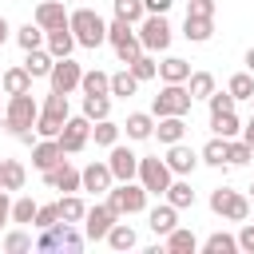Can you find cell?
Listing matches in <instances>:
<instances>
[{"label": "cell", "instance_id": "1", "mask_svg": "<svg viewBox=\"0 0 254 254\" xmlns=\"http://www.w3.org/2000/svg\"><path fill=\"white\" fill-rule=\"evenodd\" d=\"M36 119H40V103H36V95L32 91H24V95H8V103H4V131L8 135H28V131H36Z\"/></svg>", "mask_w": 254, "mask_h": 254}, {"label": "cell", "instance_id": "2", "mask_svg": "<svg viewBox=\"0 0 254 254\" xmlns=\"http://www.w3.org/2000/svg\"><path fill=\"white\" fill-rule=\"evenodd\" d=\"M67 24H71L79 48H99V44H107V20H103L95 8H75V12L67 16Z\"/></svg>", "mask_w": 254, "mask_h": 254}, {"label": "cell", "instance_id": "3", "mask_svg": "<svg viewBox=\"0 0 254 254\" xmlns=\"http://www.w3.org/2000/svg\"><path fill=\"white\" fill-rule=\"evenodd\" d=\"M147 187L139 183V179H127V183H115L111 190H107V206L119 214V218H127V214H143L147 210Z\"/></svg>", "mask_w": 254, "mask_h": 254}, {"label": "cell", "instance_id": "4", "mask_svg": "<svg viewBox=\"0 0 254 254\" xmlns=\"http://www.w3.org/2000/svg\"><path fill=\"white\" fill-rule=\"evenodd\" d=\"M135 32H139V40H143V52H167L171 48V40H175V28H171V20L163 16V12H147L139 24H135Z\"/></svg>", "mask_w": 254, "mask_h": 254}, {"label": "cell", "instance_id": "5", "mask_svg": "<svg viewBox=\"0 0 254 254\" xmlns=\"http://www.w3.org/2000/svg\"><path fill=\"white\" fill-rule=\"evenodd\" d=\"M210 210L226 222H246L250 218V194H242L234 187H214L210 190Z\"/></svg>", "mask_w": 254, "mask_h": 254}, {"label": "cell", "instance_id": "6", "mask_svg": "<svg viewBox=\"0 0 254 254\" xmlns=\"http://www.w3.org/2000/svg\"><path fill=\"white\" fill-rule=\"evenodd\" d=\"M83 242H87V234H83L75 222H64V218H60L56 226H48V230L36 234V250H64V246H67V250H79Z\"/></svg>", "mask_w": 254, "mask_h": 254}, {"label": "cell", "instance_id": "7", "mask_svg": "<svg viewBox=\"0 0 254 254\" xmlns=\"http://www.w3.org/2000/svg\"><path fill=\"white\" fill-rule=\"evenodd\" d=\"M190 103H194V99H190L187 83H163L159 95L151 99V115H155V119H163V115H187Z\"/></svg>", "mask_w": 254, "mask_h": 254}, {"label": "cell", "instance_id": "8", "mask_svg": "<svg viewBox=\"0 0 254 254\" xmlns=\"http://www.w3.org/2000/svg\"><path fill=\"white\" fill-rule=\"evenodd\" d=\"M135 179L147 187V194H163V190L171 187L175 171H171L167 159H159V155H139V175H135Z\"/></svg>", "mask_w": 254, "mask_h": 254}, {"label": "cell", "instance_id": "9", "mask_svg": "<svg viewBox=\"0 0 254 254\" xmlns=\"http://www.w3.org/2000/svg\"><path fill=\"white\" fill-rule=\"evenodd\" d=\"M91 143V119L79 111V115H67V123H64V131H60V147L67 151V155H79L83 147Z\"/></svg>", "mask_w": 254, "mask_h": 254}, {"label": "cell", "instance_id": "10", "mask_svg": "<svg viewBox=\"0 0 254 254\" xmlns=\"http://www.w3.org/2000/svg\"><path fill=\"white\" fill-rule=\"evenodd\" d=\"M119 222V214L107 206V202H95V206H87V214H83V234H87V242H103L107 238V230Z\"/></svg>", "mask_w": 254, "mask_h": 254}, {"label": "cell", "instance_id": "11", "mask_svg": "<svg viewBox=\"0 0 254 254\" xmlns=\"http://www.w3.org/2000/svg\"><path fill=\"white\" fill-rule=\"evenodd\" d=\"M79 79H83V67H79L71 56H64V60H56V64H52V75H48L52 91L71 95V91H79Z\"/></svg>", "mask_w": 254, "mask_h": 254}, {"label": "cell", "instance_id": "12", "mask_svg": "<svg viewBox=\"0 0 254 254\" xmlns=\"http://www.w3.org/2000/svg\"><path fill=\"white\" fill-rule=\"evenodd\" d=\"M107 167H111L115 183H127V179L139 175V155L127 143H115V147H107Z\"/></svg>", "mask_w": 254, "mask_h": 254}, {"label": "cell", "instance_id": "13", "mask_svg": "<svg viewBox=\"0 0 254 254\" xmlns=\"http://www.w3.org/2000/svg\"><path fill=\"white\" fill-rule=\"evenodd\" d=\"M44 187H52V190H64V194H71V190H83V171H75V167L64 159V163H56L52 171H44Z\"/></svg>", "mask_w": 254, "mask_h": 254}, {"label": "cell", "instance_id": "14", "mask_svg": "<svg viewBox=\"0 0 254 254\" xmlns=\"http://www.w3.org/2000/svg\"><path fill=\"white\" fill-rule=\"evenodd\" d=\"M64 147H60V139H36L32 143V167L44 175V171H52L56 163H64Z\"/></svg>", "mask_w": 254, "mask_h": 254}, {"label": "cell", "instance_id": "15", "mask_svg": "<svg viewBox=\"0 0 254 254\" xmlns=\"http://www.w3.org/2000/svg\"><path fill=\"white\" fill-rule=\"evenodd\" d=\"M67 4L64 0H44V4H36V12H32V20L44 28V32H52V28H64L67 24Z\"/></svg>", "mask_w": 254, "mask_h": 254}, {"label": "cell", "instance_id": "16", "mask_svg": "<svg viewBox=\"0 0 254 254\" xmlns=\"http://www.w3.org/2000/svg\"><path fill=\"white\" fill-rule=\"evenodd\" d=\"M111 187H115V175H111L107 159H103V163L91 159V163L83 167V190H91V194H107Z\"/></svg>", "mask_w": 254, "mask_h": 254}, {"label": "cell", "instance_id": "17", "mask_svg": "<svg viewBox=\"0 0 254 254\" xmlns=\"http://www.w3.org/2000/svg\"><path fill=\"white\" fill-rule=\"evenodd\" d=\"M163 159H167V167H171L175 175H190V171L202 163V159H198V151H194V147H187V143H171Z\"/></svg>", "mask_w": 254, "mask_h": 254}, {"label": "cell", "instance_id": "18", "mask_svg": "<svg viewBox=\"0 0 254 254\" xmlns=\"http://www.w3.org/2000/svg\"><path fill=\"white\" fill-rule=\"evenodd\" d=\"M147 226H151L159 238H167V234L179 226V206H171V202L163 198L159 206H151V210H147Z\"/></svg>", "mask_w": 254, "mask_h": 254}, {"label": "cell", "instance_id": "19", "mask_svg": "<svg viewBox=\"0 0 254 254\" xmlns=\"http://www.w3.org/2000/svg\"><path fill=\"white\" fill-rule=\"evenodd\" d=\"M123 131H127L131 143H147V139H155V115L151 111H131L127 123H123Z\"/></svg>", "mask_w": 254, "mask_h": 254}, {"label": "cell", "instance_id": "20", "mask_svg": "<svg viewBox=\"0 0 254 254\" xmlns=\"http://www.w3.org/2000/svg\"><path fill=\"white\" fill-rule=\"evenodd\" d=\"M155 139H159L163 147L183 143V139H187V119H183V115H163V119H155Z\"/></svg>", "mask_w": 254, "mask_h": 254}, {"label": "cell", "instance_id": "21", "mask_svg": "<svg viewBox=\"0 0 254 254\" xmlns=\"http://www.w3.org/2000/svg\"><path fill=\"white\" fill-rule=\"evenodd\" d=\"M44 48L56 56V60H64V56H71L79 44H75V32H71V24H64V28H52L48 32V40H44Z\"/></svg>", "mask_w": 254, "mask_h": 254}, {"label": "cell", "instance_id": "22", "mask_svg": "<svg viewBox=\"0 0 254 254\" xmlns=\"http://www.w3.org/2000/svg\"><path fill=\"white\" fill-rule=\"evenodd\" d=\"M0 91H4V95H24V91H32L28 67H24V64H20V67H4V71H0Z\"/></svg>", "mask_w": 254, "mask_h": 254}, {"label": "cell", "instance_id": "23", "mask_svg": "<svg viewBox=\"0 0 254 254\" xmlns=\"http://www.w3.org/2000/svg\"><path fill=\"white\" fill-rule=\"evenodd\" d=\"M198 246H202V242H198L194 230H187V226H175V230L163 238V250H167V254H194Z\"/></svg>", "mask_w": 254, "mask_h": 254}, {"label": "cell", "instance_id": "24", "mask_svg": "<svg viewBox=\"0 0 254 254\" xmlns=\"http://www.w3.org/2000/svg\"><path fill=\"white\" fill-rule=\"evenodd\" d=\"M183 36H187L190 44H206V40L214 36V20H210V16H190V12H187V20H183Z\"/></svg>", "mask_w": 254, "mask_h": 254}, {"label": "cell", "instance_id": "25", "mask_svg": "<svg viewBox=\"0 0 254 254\" xmlns=\"http://www.w3.org/2000/svg\"><path fill=\"white\" fill-rule=\"evenodd\" d=\"M52 64H56V56H52L48 48L24 52V67H28V75H32V79H48V75H52Z\"/></svg>", "mask_w": 254, "mask_h": 254}, {"label": "cell", "instance_id": "26", "mask_svg": "<svg viewBox=\"0 0 254 254\" xmlns=\"http://www.w3.org/2000/svg\"><path fill=\"white\" fill-rule=\"evenodd\" d=\"M159 79H163V83H187V79H190V60L167 56V60L159 64Z\"/></svg>", "mask_w": 254, "mask_h": 254}, {"label": "cell", "instance_id": "27", "mask_svg": "<svg viewBox=\"0 0 254 254\" xmlns=\"http://www.w3.org/2000/svg\"><path fill=\"white\" fill-rule=\"evenodd\" d=\"M0 183H4L8 194H12V190H24V183H28L24 163H20V159H0Z\"/></svg>", "mask_w": 254, "mask_h": 254}, {"label": "cell", "instance_id": "28", "mask_svg": "<svg viewBox=\"0 0 254 254\" xmlns=\"http://www.w3.org/2000/svg\"><path fill=\"white\" fill-rule=\"evenodd\" d=\"M163 198H167L171 206H179V210H187V206H194V190H190V183H187V175H175V179H171V187L163 190Z\"/></svg>", "mask_w": 254, "mask_h": 254}, {"label": "cell", "instance_id": "29", "mask_svg": "<svg viewBox=\"0 0 254 254\" xmlns=\"http://www.w3.org/2000/svg\"><path fill=\"white\" fill-rule=\"evenodd\" d=\"M44 40H48V32H44L36 20H28V24L16 28V44H20V52H36V48H44Z\"/></svg>", "mask_w": 254, "mask_h": 254}, {"label": "cell", "instance_id": "30", "mask_svg": "<svg viewBox=\"0 0 254 254\" xmlns=\"http://www.w3.org/2000/svg\"><path fill=\"white\" fill-rule=\"evenodd\" d=\"M79 91H83V95H111V71H99V67L83 71Z\"/></svg>", "mask_w": 254, "mask_h": 254}, {"label": "cell", "instance_id": "31", "mask_svg": "<svg viewBox=\"0 0 254 254\" xmlns=\"http://www.w3.org/2000/svg\"><path fill=\"white\" fill-rule=\"evenodd\" d=\"M135 91H139V79L127 64H123V71H111V99H131Z\"/></svg>", "mask_w": 254, "mask_h": 254}, {"label": "cell", "instance_id": "32", "mask_svg": "<svg viewBox=\"0 0 254 254\" xmlns=\"http://www.w3.org/2000/svg\"><path fill=\"white\" fill-rule=\"evenodd\" d=\"M40 115H48V119H56V123H67V115H71L67 95H64V91H48L44 103H40Z\"/></svg>", "mask_w": 254, "mask_h": 254}, {"label": "cell", "instance_id": "33", "mask_svg": "<svg viewBox=\"0 0 254 254\" xmlns=\"http://www.w3.org/2000/svg\"><path fill=\"white\" fill-rule=\"evenodd\" d=\"M202 254H234L238 250V234H226V230H214V234H206L202 238V246H198Z\"/></svg>", "mask_w": 254, "mask_h": 254}, {"label": "cell", "instance_id": "34", "mask_svg": "<svg viewBox=\"0 0 254 254\" xmlns=\"http://www.w3.org/2000/svg\"><path fill=\"white\" fill-rule=\"evenodd\" d=\"M198 159H202L206 167H214V171H226V139H222V135L206 139V147L198 151Z\"/></svg>", "mask_w": 254, "mask_h": 254}, {"label": "cell", "instance_id": "35", "mask_svg": "<svg viewBox=\"0 0 254 254\" xmlns=\"http://www.w3.org/2000/svg\"><path fill=\"white\" fill-rule=\"evenodd\" d=\"M111 250H135V242H139V234H135V226H127V222H115L111 230H107V238H103Z\"/></svg>", "mask_w": 254, "mask_h": 254}, {"label": "cell", "instance_id": "36", "mask_svg": "<svg viewBox=\"0 0 254 254\" xmlns=\"http://www.w3.org/2000/svg\"><path fill=\"white\" fill-rule=\"evenodd\" d=\"M210 131L222 139H234V135H242V119L234 111H218V115H210Z\"/></svg>", "mask_w": 254, "mask_h": 254}, {"label": "cell", "instance_id": "37", "mask_svg": "<svg viewBox=\"0 0 254 254\" xmlns=\"http://www.w3.org/2000/svg\"><path fill=\"white\" fill-rule=\"evenodd\" d=\"M119 131H123V123H111V115L99 119V123H91V139H95V147H115V143H119Z\"/></svg>", "mask_w": 254, "mask_h": 254}, {"label": "cell", "instance_id": "38", "mask_svg": "<svg viewBox=\"0 0 254 254\" xmlns=\"http://www.w3.org/2000/svg\"><path fill=\"white\" fill-rule=\"evenodd\" d=\"M127 67L135 71V79H139V83H147V79H155V75H159V60H155V52H139Z\"/></svg>", "mask_w": 254, "mask_h": 254}, {"label": "cell", "instance_id": "39", "mask_svg": "<svg viewBox=\"0 0 254 254\" xmlns=\"http://www.w3.org/2000/svg\"><path fill=\"white\" fill-rule=\"evenodd\" d=\"M250 159H254V147L246 139H238V135L226 139V167H246Z\"/></svg>", "mask_w": 254, "mask_h": 254}, {"label": "cell", "instance_id": "40", "mask_svg": "<svg viewBox=\"0 0 254 254\" xmlns=\"http://www.w3.org/2000/svg\"><path fill=\"white\" fill-rule=\"evenodd\" d=\"M60 202V218L64 222H83V214H87V202L71 190V194H64V198H56Z\"/></svg>", "mask_w": 254, "mask_h": 254}, {"label": "cell", "instance_id": "41", "mask_svg": "<svg viewBox=\"0 0 254 254\" xmlns=\"http://www.w3.org/2000/svg\"><path fill=\"white\" fill-rule=\"evenodd\" d=\"M36 210H40V202H36L32 194H20V198H12V222H20V226H32V222H36Z\"/></svg>", "mask_w": 254, "mask_h": 254}, {"label": "cell", "instance_id": "42", "mask_svg": "<svg viewBox=\"0 0 254 254\" xmlns=\"http://www.w3.org/2000/svg\"><path fill=\"white\" fill-rule=\"evenodd\" d=\"M0 250L4 254H28V250H36V238L28 230H8L4 242H0Z\"/></svg>", "mask_w": 254, "mask_h": 254}, {"label": "cell", "instance_id": "43", "mask_svg": "<svg viewBox=\"0 0 254 254\" xmlns=\"http://www.w3.org/2000/svg\"><path fill=\"white\" fill-rule=\"evenodd\" d=\"M187 91H190V99H210L214 95V75L210 71H190Z\"/></svg>", "mask_w": 254, "mask_h": 254}, {"label": "cell", "instance_id": "44", "mask_svg": "<svg viewBox=\"0 0 254 254\" xmlns=\"http://www.w3.org/2000/svg\"><path fill=\"white\" fill-rule=\"evenodd\" d=\"M226 91L234 99H254V71H234L226 79Z\"/></svg>", "mask_w": 254, "mask_h": 254}, {"label": "cell", "instance_id": "45", "mask_svg": "<svg viewBox=\"0 0 254 254\" xmlns=\"http://www.w3.org/2000/svg\"><path fill=\"white\" fill-rule=\"evenodd\" d=\"M83 115H87L91 123L107 119V115H111V95H83Z\"/></svg>", "mask_w": 254, "mask_h": 254}, {"label": "cell", "instance_id": "46", "mask_svg": "<svg viewBox=\"0 0 254 254\" xmlns=\"http://www.w3.org/2000/svg\"><path fill=\"white\" fill-rule=\"evenodd\" d=\"M111 8H115V16L127 20V24H139V20L147 16V4H143V0H111Z\"/></svg>", "mask_w": 254, "mask_h": 254}, {"label": "cell", "instance_id": "47", "mask_svg": "<svg viewBox=\"0 0 254 254\" xmlns=\"http://www.w3.org/2000/svg\"><path fill=\"white\" fill-rule=\"evenodd\" d=\"M131 36H139V32H135V24H127V20H119V16H115V20L107 24V44H111V48L127 44Z\"/></svg>", "mask_w": 254, "mask_h": 254}, {"label": "cell", "instance_id": "48", "mask_svg": "<svg viewBox=\"0 0 254 254\" xmlns=\"http://www.w3.org/2000/svg\"><path fill=\"white\" fill-rule=\"evenodd\" d=\"M60 222V202H40V210H36V230H48V226H56Z\"/></svg>", "mask_w": 254, "mask_h": 254}, {"label": "cell", "instance_id": "49", "mask_svg": "<svg viewBox=\"0 0 254 254\" xmlns=\"http://www.w3.org/2000/svg\"><path fill=\"white\" fill-rule=\"evenodd\" d=\"M234 103H238V99H234L230 91H218V87H214V95L206 99V107H210V115H218V111H234Z\"/></svg>", "mask_w": 254, "mask_h": 254}, {"label": "cell", "instance_id": "50", "mask_svg": "<svg viewBox=\"0 0 254 254\" xmlns=\"http://www.w3.org/2000/svg\"><path fill=\"white\" fill-rule=\"evenodd\" d=\"M139 52H143V40H139V36H131L127 44H119V48H115V60H119V64H131Z\"/></svg>", "mask_w": 254, "mask_h": 254}, {"label": "cell", "instance_id": "51", "mask_svg": "<svg viewBox=\"0 0 254 254\" xmlns=\"http://www.w3.org/2000/svg\"><path fill=\"white\" fill-rule=\"evenodd\" d=\"M214 8H218L214 0H187V12H190V16H210V20H214Z\"/></svg>", "mask_w": 254, "mask_h": 254}, {"label": "cell", "instance_id": "52", "mask_svg": "<svg viewBox=\"0 0 254 254\" xmlns=\"http://www.w3.org/2000/svg\"><path fill=\"white\" fill-rule=\"evenodd\" d=\"M238 250H246V254H254V222H246V226L238 230Z\"/></svg>", "mask_w": 254, "mask_h": 254}, {"label": "cell", "instance_id": "53", "mask_svg": "<svg viewBox=\"0 0 254 254\" xmlns=\"http://www.w3.org/2000/svg\"><path fill=\"white\" fill-rule=\"evenodd\" d=\"M12 222V198H8V190H0V226H8Z\"/></svg>", "mask_w": 254, "mask_h": 254}, {"label": "cell", "instance_id": "54", "mask_svg": "<svg viewBox=\"0 0 254 254\" xmlns=\"http://www.w3.org/2000/svg\"><path fill=\"white\" fill-rule=\"evenodd\" d=\"M143 4H147V12H163V16H167L175 0H143Z\"/></svg>", "mask_w": 254, "mask_h": 254}, {"label": "cell", "instance_id": "55", "mask_svg": "<svg viewBox=\"0 0 254 254\" xmlns=\"http://www.w3.org/2000/svg\"><path fill=\"white\" fill-rule=\"evenodd\" d=\"M242 139H246V143H250V147H254V115H250V119H246V123H242Z\"/></svg>", "mask_w": 254, "mask_h": 254}, {"label": "cell", "instance_id": "56", "mask_svg": "<svg viewBox=\"0 0 254 254\" xmlns=\"http://www.w3.org/2000/svg\"><path fill=\"white\" fill-rule=\"evenodd\" d=\"M8 36H12V24H8V20H4V16H0V48H4V44H8Z\"/></svg>", "mask_w": 254, "mask_h": 254}, {"label": "cell", "instance_id": "57", "mask_svg": "<svg viewBox=\"0 0 254 254\" xmlns=\"http://www.w3.org/2000/svg\"><path fill=\"white\" fill-rule=\"evenodd\" d=\"M242 64H246V71H254V48H246V56H242Z\"/></svg>", "mask_w": 254, "mask_h": 254}, {"label": "cell", "instance_id": "58", "mask_svg": "<svg viewBox=\"0 0 254 254\" xmlns=\"http://www.w3.org/2000/svg\"><path fill=\"white\" fill-rule=\"evenodd\" d=\"M246 194H250V202H254V183H250V187H246Z\"/></svg>", "mask_w": 254, "mask_h": 254}, {"label": "cell", "instance_id": "59", "mask_svg": "<svg viewBox=\"0 0 254 254\" xmlns=\"http://www.w3.org/2000/svg\"><path fill=\"white\" fill-rule=\"evenodd\" d=\"M64 4H75V0H64Z\"/></svg>", "mask_w": 254, "mask_h": 254}, {"label": "cell", "instance_id": "60", "mask_svg": "<svg viewBox=\"0 0 254 254\" xmlns=\"http://www.w3.org/2000/svg\"><path fill=\"white\" fill-rule=\"evenodd\" d=\"M0 119H4V107H0Z\"/></svg>", "mask_w": 254, "mask_h": 254}, {"label": "cell", "instance_id": "61", "mask_svg": "<svg viewBox=\"0 0 254 254\" xmlns=\"http://www.w3.org/2000/svg\"><path fill=\"white\" fill-rule=\"evenodd\" d=\"M0 190H4V183H0Z\"/></svg>", "mask_w": 254, "mask_h": 254}, {"label": "cell", "instance_id": "62", "mask_svg": "<svg viewBox=\"0 0 254 254\" xmlns=\"http://www.w3.org/2000/svg\"><path fill=\"white\" fill-rule=\"evenodd\" d=\"M250 107H254V99H250Z\"/></svg>", "mask_w": 254, "mask_h": 254}]
</instances>
